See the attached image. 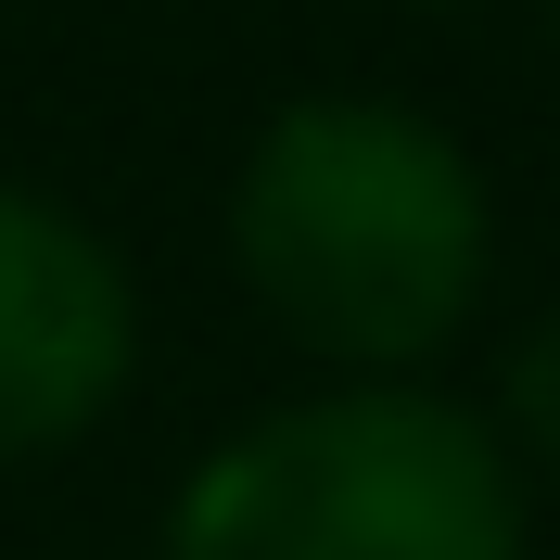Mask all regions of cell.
<instances>
[{
  "label": "cell",
  "instance_id": "cell-4",
  "mask_svg": "<svg viewBox=\"0 0 560 560\" xmlns=\"http://www.w3.org/2000/svg\"><path fill=\"white\" fill-rule=\"evenodd\" d=\"M497 433H510V458H548L560 471V293L523 318V345L497 370Z\"/></svg>",
  "mask_w": 560,
  "mask_h": 560
},
{
  "label": "cell",
  "instance_id": "cell-1",
  "mask_svg": "<svg viewBox=\"0 0 560 560\" xmlns=\"http://www.w3.org/2000/svg\"><path fill=\"white\" fill-rule=\"evenodd\" d=\"M230 268L280 345L395 383L485 318L497 191L446 115L395 90H293L230 166Z\"/></svg>",
  "mask_w": 560,
  "mask_h": 560
},
{
  "label": "cell",
  "instance_id": "cell-3",
  "mask_svg": "<svg viewBox=\"0 0 560 560\" xmlns=\"http://www.w3.org/2000/svg\"><path fill=\"white\" fill-rule=\"evenodd\" d=\"M140 383L128 255L38 178H0V458L90 446Z\"/></svg>",
  "mask_w": 560,
  "mask_h": 560
},
{
  "label": "cell",
  "instance_id": "cell-2",
  "mask_svg": "<svg viewBox=\"0 0 560 560\" xmlns=\"http://www.w3.org/2000/svg\"><path fill=\"white\" fill-rule=\"evenodd\" d=\"M153 560H535L523 458L446 383H331L230 420L178 471Z\"/></svg>",
  "mask_w": 560,
  "mask_h": 560
},
{
  "label": "cell",
  "instance_id": "cell-5",
  "mask_svg": "<svg viewBox=\"0 0 560 560\" xmlns=\"http://www.w3.org/2000/svg\"><path fill=\"white\" fill-rule=\"evenodd\" d=\"M395 13H485V0H395Z\"/></svg>",
  "mask_w": 560,
  "mask_h": 560
}]
</instances>
